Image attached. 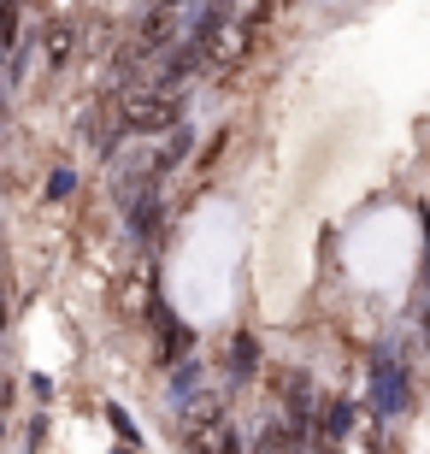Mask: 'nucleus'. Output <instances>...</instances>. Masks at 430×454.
Instances as JSON below:
<instances>
[{"instance_id": "obj_6", "label": "nucleus", "mask_w": 430, "mask_h": 454, "mask_svg": "<svg viewBox=\"0 0 430 454\" xmlns=\"http://www.w3.org/2000/svg\"><path fill=\"white\" fill-rule=\"evenodd\" d=\"M66 195H77V166H53L48 171V201H66Z\"/></svg>"}, {"instance_id": "obj_8", "label": "nucleus", "mask_w": 430, "mask_h": 454, "mask_svg": "<svg viewBox=\"0 0 430 454\" xmlns=\"http://www.w3.org/2000/svg\"><path fill=\"white\" fill-rule=\"evenodd\" d=\"M425 348H430V307H425Z\"/></svg>"}, {"instance_id": "obj_2", "label": "nucleus", "mask_w": 430, "mask_h": 454, "mask_svg": "<svg viewBox=\"0 0 430 454\" xmlns=\"http://www.w3.org/2000/svg\"><path fill=\"white\" fill-rule=\"evenodd\" d=\"M354 425H360V402L354 395H324L318 402V442H336L342 449L354 437Z\"/></svg>"}, {"instance_id": "obj_4", "label": "nucleus", "mask_w": 430, "mask_h": 454, "mask_svg": "<svg viewBox=\"0 0 430 454\" xmlns=\"http://www.w3.org/2000/svg\"><path fill=\"white\" fill-rule=\"evenodd\" d=\"M260 366H265L260 337H254V331H236V337H231V354H224V372H231V384H254V378H260Z\"/></svg>"}, {"instance_id": "obj_7", "label": "nucleus", "mask_w": 430, "mask_h": 454, "mask_svg": "<svg viewBox=\"0 0 430 454\" xmlns=\"http://www.w3.org/2000/svg\"><path fill=\"white\" fill-rule=\"evenodd\" d=\"M213 454H248V442L236 437V431H224V437H218V449Z\"/></svg>"}, {"instance_id": "obj_1", "label": "nucleus", "mask_w": 430, "mask_h": 454, "mask_svg": "<svg viewBox=\"0 0 430 454\" xmlns=\"http://www.w3.org/2000/svg\"><path fill=\"white\" fill-rule=\"evenodd\" d=\"M365 407H371L378 425H395L413 413V366H407L401 342L371 348V360H365Z\"/></svg>"}, {"instance_id": "obj_3", "label": "nucleus", "mask_w": 430, "mask_h": 454, "mask_svg": "<svg viewBox=\"0 0 430 454\" xmlns=\"http://www.w3.org/2000/svg\"><path fill=\"white\" fill-rule=\"evenodd\" d=\"M200 384H207V360H200V354H189L183 366H171V384H166V402H171V413H183V407H195V402H200Z\"/></svg>"}, {"instance_id": "obj_5", "label": "nucleus", "mask_w": 430, "mask_h": 454, "mask_svg": "<svg viewBox=\"0 0 430 454\" xmlns=\"http://www.w3.org/2000/svg\"><path fill=\"white\" fill-rule=\"evenodd\" d=\"M106 425H113L118 437H124V449H142V431H136V419H130V413H124L118 402H106Z\"/></svg>"}]
</instances>
